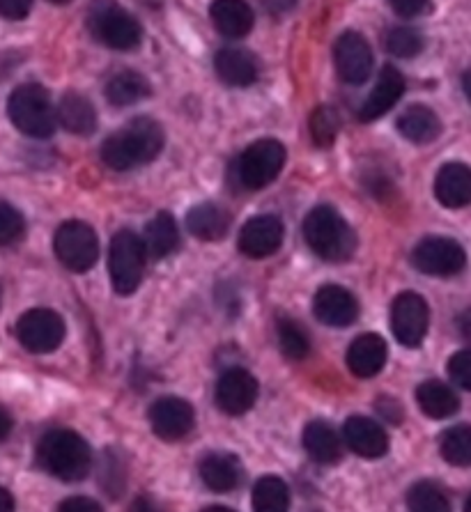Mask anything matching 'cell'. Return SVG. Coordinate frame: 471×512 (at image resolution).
<instances>
[{"label": "cell", "mask_w": 471, "mask_h": 512, "mask_svg": "<svg viewBox=\"0 0 471 512\" xmlns=\"http://www.w3.org/2000/svg\"><path fill=\"white\" fill-rule=\"evenodd\" d=\"M23 230H26V221H23L19 209L10 203H0V246L19 242Z\"/></svg>", "instance_id": "obj_38"}, {"label": "cell", "mask_w": 471, "mask_h": 512, "mask_svg": "<svg viewBox=\"0 0 471 512\" xmlns=\"http://www.w3.org/2000/svg\"><path fill=\"white\" fill-rule=\"evenodd\" d=\"M17 338L33 354L56 352L65 340V322L56 310L33 308L17 322Z\"/></svg>", "instance_id": "obj_9"}, {"label": "cell", "mask_w": 471, "mask_h": 512, "mask_svg": "<svg viewBox=\"0 0 471 512\" xmlns=\"http://www.w3.org/2000/svg\"><path fill=\"white\" fill-rule=\"evenodd\" d=\"M386 343L377 333H364L359 336L347 349V368L352 370V375L361 379H370L380 375L384 363H386Z\"/></svg>", "instance_id": "obj_20"}, {"label": "cell", "mask_w": 471, "mask_h": 512, "mask_svg": "<svg viewBox=\"0 0 471 512\" xmlns=\"http://www.w3.org/2000/svg\"><path fill=\"white\" fill-rule=\"evenodd\" d=\"M465 512H471V496H469V501H467V508H465Z\"/></svg>", "instance_id": "obj_52"}, {"label": "cell", "mask_w": 471, "mask_h": 512, "mask_svg": "<svg viewBox=\"0 0 471 512\" xmlns=\"http://www.w3.org/2000/svg\"><path fill=\"white\" fill-rule=\"evenodd\" d=\"M187 228L193 237L203 242H219L230 230V214L214 203L196 205L187 214Z\"/></svg>", "instance_id": "obj_25"}, {"label": "cell", "mask_w": 471, "mask_h": 512, "mask_svg": "<svg viewBox=\"0 0 471 512\" xmlns=\"http://www.w3.org/2000/svg\"><path fill=\"white\" fill-rule=\"evenodd\" d=\"M386 49H389L391 56L414 58L423 51V35L419 33V30H414L409 26L393 28L389 37H386Z\"/></svg>", "instance_id": "obj_37"}, {"label": "cell", "mask_w": 471, "mask_h": 512, "mask_svg": "<svg viewBox=\"0 0 471 512\" xmlns=\"http://www.w3.org/2000/svg\"><path fill=\"white\" fill-rule=\"evenodd\" d=\"M210 17L216 30L223 37L239 40L253 30V10L246 0H214L210 5Z\"/></svg>", "instance_id": "obj_22"}, {"label": "cell", "mask_w": 471, "mask_h": 512, "mask_svg": "<svg viewBox=\"0 0 471 512\" xmlns=\"http://www.w3.org/2000/svg\"><path fill=\"white\" fill-rule=\"evenodd\" d=\"M262 3H265L267 12H272V14H283V12L292 10V7H295L297 0H262Z\"/></svg>", "instance_id": "obj_46"}, {"label": "cell", "mask_w": 471, "mask_h": 512, "mask_svg": "<svg viewBox=\"0 0 471 512\" xmlns=\"http://www.w3.org/2000/svg\"><path fill=\"white\" fill-rule=\"evenodd\" d=\"M412 265L428 276L449 278L467 267V253L455 239L426 237L412 251Z\"/></svg>", "instance_id": "obj_10"}, {"label": "cell", "mask_w": 471, "mask_h": 512, "mask_svg": "<svg viewBox=\"0 0 471 512\" xmlns=\"http://www.w3.org/2000/svg\"><path fill=\"white\" fill-rule=\"evenodd\" d=\"M276 331H279L281 352L288 356L290 361H304L306 356L311 354V338L306 336V331L299 322L290 320V317H281Z\"/></svg>", "instance_id": "obj_34"}, {"label": "cell", "mask_w": 471, "mask_h": 512, "mask_svg": "<svg viewBox=\"0 0 471 512\" xmlns=\"http://www.w3.org/2000/svg\"><path fill=\"white\" fill-rule=\"evenodd\" d=\"M56 118L69 134L76 136H90L95 134L97 129L95 106H92L90 99L79 95V92H67V95L60 99Z\"/></svg>", "instance_id": "obj_24"}, {"label": "cell", "mask_w": 471, "mask_h": 512, "mask_svg": "<svg viewBox=\"0 0 471 512\" xmlns=\"http://www.w3.org/2000/svg\"><path fill=\"white\" fill-rule=\"evenodd\" d=\"M203 512H235V510H230V508H226V506H212V508H207V510H203Z\"/></svg>", "instance_id": "obj_50"}, {"label": "cell", "mask_w": 471, "mask_h": 512, "mask_svg": "<svg viewBox=\"0 0 471 512\" xmlns=\"http://www.w3.org/2000/svg\"><path fill=\"white\" fill-rule=\"evenodd\" d=\"M0 512H17V506H14L12 494L7 492L5 487H0Z\"/></svg>", "instance_id": "obj_48"}, {"label": "cell", "mask_w": 471, "mask_h": 512, "mask_svg": "<svg viewBox=\"0 0 471 512\" xmlns=\"http://www.w3.org/2000/svg\"><path fill=\"white\" fill-rule=\"evenodd\" d=\"M145 253L143 239L131 230H120L111 242V253H108V269H111V283L115 292L122 297H129L138 290L143 281L145 271Z\"/></svg>", "instance_id": "obj_6"}, {"label": "cell", "mask_w": 471, "mask_h": 512, "mask_svg": "<svg viewBox=\"0 0 471 512\" xmlns=\"http://www.w3.org/2000/svg\"><path fill=\"white\" fill-rule=\"evenodd\" d=\"M150 425L154 434L164 441H180L189 437L196 425V411L182 398H161L150 409Z\"/></svg>", "instance_id": "obj_14"}, {"label": "cell", "mask_w": 471, "mask_h": 512, "mask_svg": "<svg viewBox=\"0 0 471 512\" xmlns=\"http://www.w3.org/2000/svg\"><path fill=\"white\" fill-rule=\"evenodd\" d=\"M313 313L327 327H350L359 317V301L341 285H324L315 294Z\"/></svg>", "instance_id": "obj_16"}, {"label": "cell", "mask_w": 471, "mask_h": 512, "mask_svg": "<svg viewBox=\"0 0 471 512\" xmlns=\"http://www.w3.org/2000/svg\"><path fill=\"white\" fill-rule=\"evenodd\" d=\"M430 327V310L426 299L416 292L398 294L391 306V329L400 345L419 347Z\"/></svg>", "instance_id": "obj_11"}, {"label": "cell", "mask_w": 471, "mask_h": 512, "mask_svg": "<svg viewBox=\"0 0 471 512\" xmlns=\"http://www.w3.org/2000/svg\"><path fill=\"white\" fill-rule=\"evenodd\" d=\"M253 512H288L290 490L279 476H262L253 487Z\"/></svg>", "instance_id": "obj_31"}, {"label": "cell", "mask_w": 471, "mask_h": 512, "mask_svg": "<svg viewBox=\"0 0 471 512\" xmlns=\"http://www.w3.org/2000/svg\"><path fill=\"white\" fill-rule=\"evenodd\" d=\"M0 304H3V290H0Z\"/></svg>", "instance_id": "obj_53"}, {"label": "cell", "mask_w": 471, "mask_h": 512, "mask_svg": "<svg viewBox=\"0 0 471 512\" xmlns=\"http://www.w3.org/2000/svg\"><path fill=\"white\" fill-rule=\"evenodd\" d=\"M33 0H0V17L10 21H21L30 14Z\"/></svg>", "instance_id": "obj_40"}, {"label": "cell", "mask_w": 471, "mask_h": 512, "mask_svg": "<svg viewBox=\"0 0 471 512\" xmlns=\"http://www.w3.org/2000/svg\"><path fill=\"white\" fill-rule=\"evenodd\" d=\"M129 512H164L161 506L150 496H138V499L131 503V510Z\"/></svg>", "instance_id": "obj_45"}, {"label": "cell", "mask_w": 471, "mask_h": 512, "mask_svg": "<svg viewBox=\"0 0 471 512\" xmlns=\"http://www.w3.org/2000/svg\"><path fill=\"white\" fill-rule=\"evenodd\" d=\"M216 407L230 416H242L258 400V379L244 368H230L216 382Z\"/></svg>", "instance_id": "obj_12"}, {"label": "cell", "mask_w": 471, "mask_h": 512, "mask_svg": "<svg viewBox=\"0 0 471 512\" xmlns=\"http://www.w3.org/2000/svg\"><path fill=\"white\" fill-rule=\"evenodd\" d=\"M398 131L407 138V141L423 145L432 143L439 134H442V122H439L437 113L432 111V108L414 104L398 118Z\"/></svg>", "instance_id": "obj_26"}, {"label": "cell", "mask_w": 471, "mask_h": 512, "mask_svg": "<svg viewBox=\"0 0 471 512\" xmlns=\"http://www.w3.org/2000/svg\"><path fill=\"white\" fill-rule=\"evenodd\" d=\"M51 3H56V5H65V3H69V0H51Z\"/></svg>", "instance_id": "obj_51"}, {"label": "cell", "mask_w": 471, "mask_h": 512, "mask_svg": "<svg viewBox=\"0 0 471 512\" xmlns=\"http://www.w3.org/2000/svg\"><path fill=\"white\" fill-rule=\"evenodd\" d=\"M58 512H104V510L97 501L88 499V496H72V499L60 503Z\"/></svg>", "instance_id": "obj_41"}, {"label": "cell", "mask_w": 471, "mask_h": 512, "mask_svg": "<svg viewBox=\"0 0 471 512\" xmlns=\"http://www.w3.org/2000/svg\"><path fill=\"white\" fill-rule=\"evenodd\" d=\"M164 150V129L152 118H136L102 145V161L111 170H134L154 161Z\"/></svg>", "instance_id": "obj_1"}, {"label": "cell", "mask_w": 471, "mask_h": 512, "mask_svg": "<svg viewBox=\"0 0 471 512\" xmlns=\"http://www.w3.org/2000/svg\"><path fill=\"white\" fill-rule=\"evenodd\" d=\"M53 248H56L58 260L69 271L83 274L97 265L99 258V239L97 232L83 221H67L56 230L53 237Z\"/></svg>", "instance_id": "obj_8"}, {"label": "cell", "mask_w": 471, "mask_h": 512, "mask_svg": "<svg viewBox=\"0 0 471 512\" xmlns=\"http://www.w3.org/2000/svg\"><path fill=\"white\" fill-rule=\"evenodd\" d=\"M152 85L143 74L134 72V69H125V72L115 74L111 81L106 83V99L113 106H131L141 99L150 97Z\"/></svg>", "instance_id": "obj_30"}, {"label": "cell", "mask_w": 471, "mask_h": 512, "mask_svg": "<svg viewBox=\"0 0 471 512\" xmlns=\"http://www.w3.org/2000/svg\"><path fill=\"white\" fill-rule=\"evenodd\" d=\"M343 441L352 453L366 460H377L389 451V434L373 418L352 416L345 421Z\"/></svg>", "instance_id": "obj_17"}, {"label": "cell", "mask_w": 471, "mask_h": 512, "mask_svg": "<svg viewBox=\"0 0 471 512\" xmlns=\"http://www.w3.org/2000/svg\"><path fill=\"white\" fill-rule=\"evenodd\" d=\"M407 508L409 512H451V503L442 487L430 480H421L407 492Z\"/></svg>", "instance_id": "obj_33"}, {"label": "cell", "mask_w": 471, "mask_h": 512, "mask_svg": "<svg viewBox=\"0 0 471 512\" xmlns=\"http://www.w3.org/2000/svg\"><path fill=\"white\" fill-rule=\"evenodd\" d=\"M338 129H341V118H338L336 108L320 106L311 115V136L318 147H329L336 141Z\"/></svg>", "instance_id": "obj_36"}, {"label": "cell", "mask_w": 471, "mask_h": 512, "mask_svg": "<svg viewBox=\"0 0 471 512\" xmlns=\"http://www.w3.org/2000/svg\"><path fill=\"white\" fill-rule=\"evenodd\" d=\"M285 166V147L274 138H262L246 147L237 161V182L242 189L260 191L281 175Z\"/></svg>", "instance_id": "obj_7"}, {"label": "cell", "mask_w": 471, "mask_h": 512, "mask_svg": "<svg viewBox=\"0 0 471 512\" xmlns=\"http://www.w3.org/2000/svg\"><path fill=\"white\" fill-rule=\"evenodd\" d=\"M7 113L14 127L30 138H49L56 131L58 118L51 97L37 83L19 85L7 99Z\"/></svg>", "instance_id": "obj_4"}, {"label": "cell", "mask_w": 471, "mask_h": 512, "mask_svg": "<svg viewBox=\"0 0 471 512\" xmlns=\"http://www.w3.org/2000/svg\"><path fill=\"white\" fill-rule=\"evenodd\" d=\"M338 76L350 85H361L373 72V51L370 44L354 30H347L334 46Z\"/></svg>", "instance_id": "obj_13"}, {"label": "cell", "mask_w": 471, "mask_h": 512, "mask_svg": "<svg viewBox=\"0 0 471 512\" xmlns=\"http://www.w3.org/2000/svg\"><path fill=\"white\" fill-rule=\"evenodd\" d=\"M37 462L53 478L63 483H79L92 467V453L88 441L74 430H51L40 439Z\"/></svg>", "instance_id": "obj_2"}, {"label": "cell", "mask_w": 471, "mask_h": 512, "mask_svg": "<svg viewBox=\"0 0 471 512\" xmlns=\"http://www.w3.org/2000/svg\"><path fill=\"white\" fill-rule=\"evenodd\" d=\"M377 411H380L384 421H389L393 425H400V421H403V409H400L398 402L391 398L377 400Z\"/></svg>", "instance_id": "obj_43"}, {"label": "cell", "mask_w": 471, "mask_h": 512, "mask_svg": "<svg viewBox=\"0 0 471 512\" xmlns=\"http://www.w3.org/2000/svg\"><path fill=\"white\" fill-rule=\"evenodd\" d=\"M449 375L460 389L471 391V349H462V352L451 356Z\"/></svg>", "instance_id": "obj_39"}, {"label": "cell", "mask_w": 471, "mask_h": 512, "mask_svg": "<svg viewBox=\"0 0 471 512\" xmlns=\"http://www.w3.org/2000/svg\"><path fill=\"white\" fill-rule=\"evenodd\" d=\"M439 453L453 467H471V425H455L439 439Z\"/></svg>", "instance_id": "obj_32"}, {"label": "cell", "mask_w": 471, "mask_h": 512, "mask_svg": "<svg viewBox=\"0 0 471 512\" xmlns=\"http://www.w3.org/2000/svg\"><path fill=\"white\" fill-rule=\"evenodd\" d=\"M127 471L125 464H122V455L115 451V448H108L102 455V467H99V483H102L104 490L118 499L120 492L125 490L127 485Z\"/></svg>", "instance_id": "obj_35"}, {"label": "cell", "mask_w": 471, "mask_h": 512, "mask_svg": "<svg viewBox=\"0 0 471 512\" xmlns=\"http://www.w3.org/2000/svg\"><path fill=\"white\" fill-rule=\"evenodd\" d=\"M242 464L230 453H212L200 462V478L212 492H233L242 483Z\"/></svg>", "instance_id": "obj_23"}, {"label": "cell", "mask_w": 471, "mask_h": 512, "mask_svg": "<svg viewBox=\"0 0 471 512\" xmlns=\"http://www.w3.org/2000/svg\"><path fill=\"white\" fill-rule=\"evenodd\" d=\"M462 90H465V95L471 102V69H469V72L462 74Z\"/></svg>", "instance_id": "obj_49"}, {"label": "cell", "mask_w": 471, "mask_h": 512, "mask_svg": "<svg viewBox=\"0 0 471 512\" xmlns=\"http://www.w3.org/2000/svg\"><path fill=\"white\" fill-rule=\"evenodd\" d=\"M304 239L311 251L327 262L350 260L357 248V237L352 228L329 205H320L308 212L304 219Z\"/></svg>", "instance_id": "obj_3"}, {"label": "cell", "mask_w": 471, "mask_h": 512, "mask_svg": "<svg viewBox=\"0 0 471 512\" xmlns=\"http://www.w3.org/2000/svg\"><path fill=\"white\" fill-rule=\"evenodd\" d=\"M416 402L430 418H449L460 409V398L455 391L437 379H428L416 389Z\"/></svg>", "instance_id": "obj_29"}, {"label": "cell", "mask_w": 471, "mask_h": 512, "mask_svg": "<svg viewBox=\"0 0 471 512\" xmlns=\"http://www.w3.org/2000/svg\"><path fill=\"white\" fill-rule=\"evenodd\" d=\"M143 246L145 253L154 260H164L177 251V246H180V230H177V223L171 214L159 212L154 216L148 230H145Z\"/></svg>", "instance_id": "obj_28"}, {"label": "cell", "mask_w": 471, "mask_h": 512, "mask_svg": "<svg viewBox=\"0 0 471 512\" xmlns=\"http://www.w3.org/2000/svg\"><path fill=\"white\" fill-rule=\"evenodd\" d=\"M391 7L398 17L409 19V17H416V14H421L423 10H426L428 0H391Z\"/></svg>", "instance_id": "obj_42"}, {"label": "cell", "mask_w": 471, "mask_h": 512, "mask_svg": "<svg viewBox=\"0 0 471 512\" xmlns=\"http://www.w3.org/2000/svg\"><path fill=\"white\" fill-rule=\"evenodd\" d=\"M435 196L449 209L467 207L471 203V168L460 161L444 164L435 177Z\"/></svg>", "instance_id": "obj_19"}, {"label": "cell", "mask_w": 471, "mask_h": 512, "mask_svg": "<svg viewBox=\"0 0 471 512\" xmlns=\"http://www.w3.org/2000/svg\"><path fill=\"white\" fill-rule=\"evenodd\" d=\"M455 327H458L460 338L471 347V308L462 310V313L458 315V322H455Z\"/></svg>", "instance_id": "obj_44"}, {"label": "cell", "mask_w": 471, "mask_h": 512, "mask_svg": "<svg viewBox=\"0 0 471 512\" xmlns=\"http://www.w3.org/2000/svg\"><path fill=\"white\" fill-rule=\"evenodd\" d=\"M304 448L318 464H336L343 457V441L331 425L313 421L304 428Z\"/></svg>", "instance_id": "obj_27"}, {"label": "cell", "mask_w": 471, "mask_h": 512, "mask_svg": "<svg viewBox=\"0 0 471 512\" xmlns=\"http://www.w3.org/2000/svg\"><path fill=\"white\" fill-rule=\"evenodd\" d=\"M214 69L223 83L235 85V88L253 85L260 74L258 60L244 49H221L214 56Z\"/></svg>", "instance_id": "obj_21"}, {"label": "cell", "mask_w": 471, "mask_h": 512, "mask_svg": "<svg viewBox=\"0 0 471 512\" xmlns=\"http://www.w3.org/2000/svg\"><path fill=\"white\" fill-rule=\"evenodd\" d=\"M88 28L97 42L108 49L129 51L143 40V28L115 0H95L88 12Z\"/></svg>", "instance_id": "obj_5"}, {"label": "cell", "mask_w": 471, "mask_h": 512, "mask_svg": "<svg viewBox=\"0 0 471 512\" xmlns=\"http://www.w3.org/2000/svg\"><path fill=\"white\" fill-rule=\"evenodd\" d=\"M12 428H14V421H12L10 411H7L5 407H0V441H5L7 437H10Z\"/></svg>", "instance_id": "obj_47"}, {"label": "cell", "mask_w": 471, "mask_h": 512, "mask_svg": "<svg viewBox=\"0 0 471 512\" xmlns=\"http://www.w3.org/2000/svg\"><path fill=\"white\" fill-rule=\"evenodd\" d=\"M403 95H405L403 74H400L396 67L386 65L382 69L380 79L375 83L373 92H370L364 106H361L359 118L364 122H373L377 118H382V115L389 113L391 108L403 99Z\"/></svg>", "instance_id": "obj_18"}, {"label": "cell", "mask_w": 471, "mask_h": 512, "mask_svg": "<svg viewBox=\"0 0 471 512\" xmlns=\"http://www.w3.org/2000/svg\"><path fill=\"white\" fill-rule=\"evenodd\" d=\"M283 244V223L272 214L253 216L239 232V251L246 258L262 260L279 251Z\"/></svg>", "instance_id": "obj_15"}]
</instances>
